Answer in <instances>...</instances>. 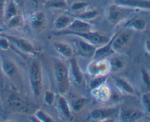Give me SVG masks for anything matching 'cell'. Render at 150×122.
<instances>
[{
	"label": "cell",
	"instance_id": "obj_1",
	"mask_svg": "<svg viewBox=\"0 0 150 122\" xmlns=\"http://www.w3.org/2000/svg\"><path fill=\"white\" fill-rule=\"evenodd\" d=\"M53 68L57 90L60 95H64L68 91L70 85L68 67L59 59H54Z\"/></svg>",
	"mask_w": 150,
	"mask_h": 122
},
{
	"label": "cell",
	"instance_id": "obj_2",
	"mask_svg": "<svg viewBox=\"0 0 150 122\" xmlns=\"http://www.w3.org/2000/svg\"><path fill=\"white\" fill-rule=\"evenodd\" d=\"M133 37L132 30L127 28L114 34L112 36L111 42V47L114 53L124 54L130 48L133 41Z\"/></svg>",
	"mask_w": 150,
	"mask_h": 122
},
{
	"label": "cell",
	"instance_id": "obj_3",
	"mask_svg": "<svg viewBox=\"0 0 150 122\" xmlns=\"http://www.w3.org/2000/svg\"><path fill=\"white\" fill-rule=\"evenodd\" d=\"M29 85L32 94L36 97L40 95L42 83V71L41 64L38 60L32 62L29 71Z\"/></svg>",
	"mask_w": 150,
	"mask_h": 122
},
{
	"label": "cell",
	"instance_id": "obj_4",
	"mask_svg": "<svg viewBox=\"0 0 150 122\" xmlns=\"http://www.w3.org/2000/svg\"><path fill=\"white\" fill-rule=\"evenodd\" d=\"M133 11L134 10L113 3L107 9V19L112 24H120L128 19Z\"/></svg>",
	"mask_w": 150,
	"mask_h": 122
},
{
	"label": "cell",
	"instance_id": "obj_5",
	"mask_svg": "<svg viewBox=\"0 0 150 122\" xmlns=\"http://www.w3.org/2000/svg\"><path fill=\"white\" fill-rule=\"evenodd\" d=\"M3 35L7 37L10 40V43L13 44L19 51L23 52V54L32 56V57H35L38 54L37 49L28 39L21 38V37L15 36V35H7V34H3Z\"/></svg>",
	"mask_w": 150,
	"mask_h": 122
},
{
	"label": "cell",
	"instance_id": "obj_6",
	"mask_svg": "<svg viewBox=\"0 0 150 122\" xmlns=\"http://www.w3.org/2000/svg\"><path fill=\"white\" fill-rule=\"evenodd\" d=\"M66 35L79 37V38H82L84 41L90 43L91 44L95 46L96 47L100 46L108 43L111 38V37L103 35L99 32H95V31L86 32H69Z\"/></svg>",
	"mask_w": 150,
	"mask_h": 122
},
{
	"label": "cell",
	"instance_id": "obj_7",
	"mask_svg": "<svg viewBox=\"0 0 150 122\" xmlns=\"http://www.w3.org/2000/svg\"><path fill=\"white\" fill-rule=\"evenodd\" d=\"M120 108L118 107H101L92 110L88 118L95 121H104L118 116Z\"/></svg>",
	"mask_w": 150,
	"mask_h": 122
},
{
	"label": "cell",
	"instance_id": "obj_8",
	"mask_svg": "<svg viewBox=\"0 0 150 122\" xmlns=\"http://www.w3.org/2000/svg\"><path fill=\"white\" fill-rule=\"evenodd\" d=\"M90 31H95L93 25L91 24L87 21L83 20L79 18H74L67 29L62 31H57V32H55L54 34L57 35H66L69 32H90Z\"/></svg>",
	"mask_w": 150,
	"mask_h": 122
},
{
	"label": "cell",
	"instance_id": "obj_9",
	"mask_svg": "<svg viewBox=\"0 0 150 122\" xmlns=\"http://www.w3.org/2000/svg\"><path fill=\"white\" fill-rule=\"evenodd\" d=\"M73 37L75 38L73 40V42L77 52L83 57H87V58L92 57V58L97 47L82 38L76 36Z\"/></svg>",
	"mask_w": 150,
	"mask_h": 122
},
{
	"label": "cell",
	"instance_id": "obj_10",
	"mask_svg": "<svg viewBox=\"0 0 150 122\" xmlns=\"http://www.w3.org/2000/svg\"><path fill=\"white\" fill-rule=\"evenodd\" d=\"M144 113L138 109L133 107L120 108L119 118L122 121L133 122L137 121L143 118Z\"/></svg>",
	"mask_w": 150,
	"mask_h": 122
},
{
	"label": "cell",
	"instance_id": "obj_11",
	"mask_svg": "<svg viewBox=\"0 0 150 122\" xmlns=\"http://www.w3.org/2000/svg\"><path fill=\"white\" fill-rule=\"evenodd\" d=\"M114 3L132 10H150V0H114Z\"/></svg>",
	"mask_w": 150,
	"mask_h": 122
},
{
	"label": "cell",
	"instance_id": "obj_12",
	"mask_svg": "<svg viewBox=\"0 0 150 122\" xmlns=\"http://www.w3.org/2000/svg\"><path fill=\"white\" fill-rule=\"evenodd\" d=\"M111 66V71L117 73L124 70L127 66V59L124 54L115 53L108 58Z\"/></svg>",
	"mask_w": 150,
	"mask_h": 122
},
{
	"label": "cell",
	"instance_id": "obj_13",
	"mask_svg": "<svg viewBox=\"0 0 150 122\" xmlns=\"http://www.w3.org/2000/svg\"><path fill=\"white\" fill-rule=\"evenodd\" d=\"M1 68L3 73L9 78H15L18 73V68L16 63L7 57H1Z\"/></svg>",
	"mask_w": 150,
	"mask_h": 122
},
{
	"label": "cell",
	"instance_id": "obj_14",
	"mask_svg": "<svg viewBox=\"0 0 150 122\" xmlns=\"http://www.w3.org/2000/svg\"><path fill=\"white\" fill-rule=\"evenodd\" d=\"M70 60V66H69V73L71 75L73 81L76 85H81L83 82V75L82 71L79 66V63L76 57H73L69 59Z\"/></svg>",
	"mask_w": 150,
	"mask_h": 122
},
{
	"label": "cell",
	"instance_id": "obj_15",
	"mask_svg": "<svg viewBox=\"0 0 150 122\" xmlns=\"http://www.w3.org/2000/svg\"><path fill=\"white\" fill-rule=\"evenodd\" d=\"M111 42H112V36L108 43L100 46L97 47L92 59L96 60L108 59L111 55L115 54L114 50L112 49V47H111Z\"/></svg>",
	"mask_w": 150,
	"mask_h": 122
},
{
	"label": "cell",
	"instance_id": "obj_16",
	"mask_svg": "<svg viewBox=\"0 0 150 122\" xmlns=\"http://www.w3.org/2000/svg\"><path fill=\"white\" fill-rule=\"evenodd\" d=\"M54 50L62 57L66 59H70L74 57V49L69 44L65 42L57 41L53 44Z\"/></svg>",
	"mask_w": 150,
	"mask_h": 122
},
{
	"label": "cell",
	"instance_id": "obj_17",
	"mask_svg": "<svg viewBox=\"0 0 150 122\" xmlns=\"http://www.w3.org/2000/svg\"><path fill=\"white\" fill-rule=\"evenodd\" d=\"M115 86L120 92L125 95L133 96L136 93V90L134 87L131 85L130 82L125 78L119 77L114 80Z\"/></svg>",
	"mask_w": 150,
	"mask_h": 122
},
{
	"label": "cell",
	"instance_id": "obj_18",
	"mask_svg": "<svg viewBox=\"0 0 150 122\" xmlns=\"http://www.w3.org/2000/svg\"><path fill=\"white\" fill-rule=\"evenodd\" d=\"M45 20L46 17L42 11L35 12L29 17V24L35 30H40L45 25Z\"/></svg>",
	"mask_w": 150,
	"mask_h": 122
},
{
	"label": "cell",
	"instance_id": "obj_19",
	"mask_svg": "<svg viewBox=\"0 0 150 122\" xmlns=\"http://www.w3.org/2000/svg\"><path fill=\"white\" fill-rule=\"evenodd\" d=\"M92 94L96 98L97 100L100 101H106L110 99L111 96V91L106 85V82L103 84L98 88L92 90Z\"/></svg>",
	"mask_w": 150,
	"mask_h": 122
},
{
	"label": "cell",
	"instance_id": "obj_20",
	"mask_svg": "<svg viewBox=\"0 0 150 122\" xmlns=\"http://www.w3.org/2000/svg\"><path fill=\"white\" fill-rule=\"evenodd\" d=\"M147 27V22L142 18H134L127 21L125 28L131 29L132 31L144 32Z\"/></svg>",
	"mask_w": 150,
	"mask_h": 122
},
{
	"label": "cell",
	"instance_id": "obj_21",
	"mask_svg": "<svg viewBox=\"0 0 150 122\" xmlns=\"http://www.w3.org/2000/svg\"><path fill=\"white\" fill-rule=\"evenodd\" d=\"M18 7L17 3L14 0H7L4 6L3 17L4 20L7 21L13 16L18 14Z\"/></svg>",
	"mask_w": 150,
	"mask_h": 122
},
{
	"label": "cell",
	"instance_id": "obj_22",
	"mask_svg": "<svg viewBox=\"0 0 150 122\" xmlns=\"http://www.w3.org/2000/svg\"><path fill=\"white\" fill-rule=\"evenodd\" d=\"M74 17L67 16V15H60L55 19L54 23V29L56 31H62L67 29Z\"/></svg>",
	"mask_w": 150,
	"mask_h": 122
},
{
	"label": "cell",
	"instance_id": "obj_23",
	"mask_svg": "<svg viewBox=\"0 0 150 122\" xmlns=\"http://www.w3.org/2000/svg\"><path fill=\"white\" fill-rule=\"evenodd\" d=\"M57 107L64 117L66 118L70 119L72 118V110L68 101H67L63 95H61L58 98L57 101Z\"/></svg>",
	"mask_w": 150,
	"mask_h": 122
},
{
	"label": "cell",
	"instance_id": "obj_24",
	"mask_svg": "<svg viewBox=\"0 0 150 122\" xmlns=\"http://www.w3.org/2000/svg\"><path fill=\"white\" fill-rule=\"evenodd\" d=\"M44 5L45 8L52 10H67L69 9L68 3L66 0H47Z\"/></svg>",
	"mask_w": 150,
	"mask_h": 122
},
{
	"label": "cell",
	"instance_id": "obj_25",
	"mask_svg": "<svg viewBox=\"0 0 150 122\" xmlns=\"http://www.w3.org/2000/svg\"><path fill=\"white\" fill-rule=\"evenodd\" d=\"M7 102H8L10 107L15 109V110H23L26 108L24 101L22 98H21L18 96L15 95V94H12L9 96Z\"/></svg>",
	"mask_w": 150,
	"mask_h": 122
},
{
	"label": "cell",
	"instance_id": "obj_26",
	"mask_svg": "<svg viewBox=\"0 0 150 122\" xmlns=\"http://www.w3.org/2000/svg\"><path fill=\"white\" fill-rule=\"evenodd\" d=\"M86 103H87V98L83 96L78 97L71 101L70 104V109L75 113H79L84 108Z\"/></svg>",
	"mask_w": 150,
	"mask_h": 122
},
{
	"label": "cell",
	"instance_id": "obj_27",
	"mask_svg": "<svg viewBox=\"0 0 150 122\" xmlns=\"http://www.w3.org/2000/svg\"><path fill=\"white\" fill-rule=\"evenodd\" d=\"M7 26L10 29H18L24 26V19L23 17L18 13L16 16H13L6 21Z\"/></svg>",
	"mask_w": 150,
	"mask_h": 122
},
{
	"label": "cell",
	"instance_id": "obj_28",
	"mask_svg": "<svg viewBox=\"0 0 150 122\" xmlns=\"http://www.w3.org/2000/svg\"><path fill=\"white\" fill-rule=\"evenodd\" d=\"M99 16V12L96 9H89L86 8L83 11L79 13L77 15V18L83 20L88 21V20H93L96 19Z\"/></svg>",
	"mask_w": 150,
	"mask_h": 122
},
{
	"label": "cell",
	"instance_id": "obj_29",
	"mask_svg": "<svg viewBox=\"0 0 150 122\" xmlns=\"http://www.w3.org/2000/svg\"><path fill=\"white\" fill-rule=\"evenodd\" d=\"M108 79L106 75H100V76H93L92 80L89 82V88L91 91L95 88H98L99 86L102 85L103 84L105 83Z\"/></svg>",
	"mask_w": 150,
	"mask_h": 122
},
{
	"label": "cell",
	"instance_id": "obj_30",
	"mask_svg": "<svg viewBox=\"0 0 150 122\" xmlns=\"http://www.w3.org/2000/svg\"><path fill=\"white\" fill-rule=\"evenodd\" d=\"M88 7H89V4L83 1H76L72 3L71 5L70 6V9L71 11L78 13L83 11Z\"/></svg>",
	"mask_w": 150,
	"mask_h": 122
},
{
	"label": "cell",
	"instance_id": "obj_31",
	"mask_svg": "<svg viewBox=\"0 0 150 122\" xmlns=\"http://www.w3.org/2000/svg\"><path fill=\"white\" fill-rule=\"evenodd\" d=\"M35 117L38 121L40 122H51L53 121V118L48 115L46 112L42 110H38L35 113Z\"/></svg>",
	"mask_w": 150,
	"mask_h": 122
},
{
	"label": "cell",
	"instance_id": "obj_32",
	"mask_svg": "<svg viewBox=\"0 0 150 122\" xmlns=\"http://www.w3.org/2000/svg\"><path fill=\"white\" fill-rule=\"evenodd\" d=\"M87 73L92 76H100V71L99 67H98V60H93L89 63L87 66Z\"/></svg>",
	"mask_w": 150,
	"mask_h": 122
},
{
	"label": "cell",
	"instance_id": "obj_33",
	"mask_svg": "<svg viewBox=\"0 0 150 122\" xmlns=\"http://www.w3.org/2000/svg\"><path fill=\"white\" fill-rule=\"evenodd\" d=\"M56 95L52 91H46L44 94V102L48 106H52L55 103Z\"/></svg>",
	"mask_w": 150,
	"mask_h": 122
},
{
	"label": "cell",
	"instance_id": "obj_34",
	"mask_svg": "<svg viewBox=\"0 0 150 122\" xmlns=\"http://www.w3.org/2000/svg\"><path fill=\"white\" fill-rule=\"evenodd\" d=\"M141 101L144 108L147 113L150 115V92L145 93L142 95Z\"/></svg>",
	"mask_w": 150,
	"mask_h": 122
},
{
	"label": "cell",
	"instance_id": "obj_35",
	"mask_svg": "<svg viewBox=\"0 0 150 122\" xmlns=\"http://www.w3.org/2000/svg\"><path fill=\"white\" fill-rule=\"evenodd\" d=\"M141 75H142V79L144 85L146 87V89L150 92V74L149 72L146 69H142L141 71Z\"/></svg>",
	"mask_w": 150,
	"mask_h": 122
},
{
	"label": "cell",
	"instance_id": "obj_36",
	"mask_svg": "<svg viewBox=\"0 0 150 122\" xmlns=\"http://www.w3.org/2000/svg\"><path fill=\"white\" fill-rule=\"evenodd\" d=\"M10 46H11V43L10 40L4 35H1L0 36V49L3 51H7L10 48Z\"/></svg>",
	"mask_w": 150,
	"mask_h": 122
},
{
	"label": "cell",
	"instance_id": "obj_37",
	"mask_svg": "<svg viewBox=\"0 0 150 122\" xmlns=\"http://www.w3.org/2000/svg\"><path fill=\"white\" fill-rule=\"evenodd\" d=\"M7 0H0V17L3 16V13H4V6Z\"/></svg>",
	"mask_w": 150,
	"mask_h": 122
},
{
	"label": "cell",
	"instance_id": "obj_38",
	"mask_svg": "<svg viewBox=\"0 0 150 122\" xmlns=\"http://www.w3.org/2000/svg\"><path fill=\"white\" fill-rule=\"evenodd\" d=\"M144 48L146 52L150 54V40H147V41H145Z\"/></svg>",
	"mask_w": 150,
	"mask_h": 122
},
{
	"label": "cell",
	"instance_id": "obj_39",
	"mask_svg": "<svg viewBox=\"0 0 150 122\" xmlns=\"http://www.w3.org/2000/svg\"><path fill=\"white\" fill-rule=\"evenodd\" d=\"M14 1L17 3V4L18 6L22 5V4H23V0H14Z\"/></svg>",
	"mask_w": 150,
	"mask_h": 122
}]
</instances>
